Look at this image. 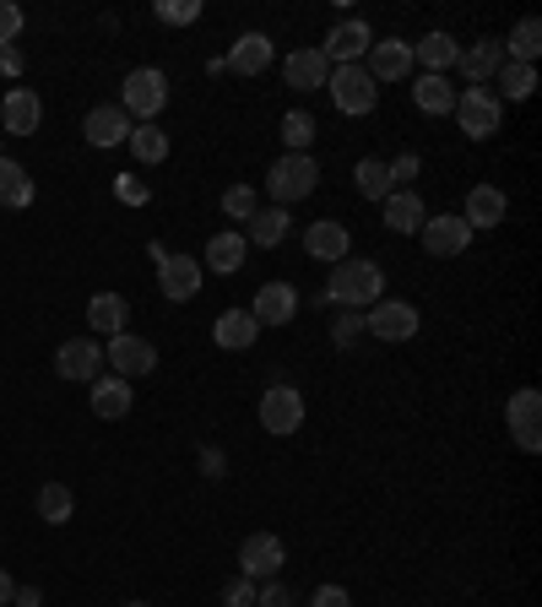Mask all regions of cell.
I'll use <instances>...</instances> for the list:
<instances>
[{
  "label": "cell",
  "instance_id": "cell-1",
  "mask_svg": "<svg viewBox=\"0 0 542 607\" xmlns=\"http://www.w3.org/2000/svg\"><path fill=\"white\" fill-rule=\"evenodd\" d=\"M386 299V271L375 261H337L321 304H337V310H375Z\"/></svg>",
  "mask_w": 542,
  "mask_h": 607
},
{
  "label": "cell",
  "instance_id": "cell-2",
  "mask_svg": "<svg viewBox=\"0 0 542 607\" xmlns=\"http://www.w3.org/2000/svg\"><path fill=\"white\" fill-rule=\"evenodd\" d=\"M315 185H321V163H315L310 152H282V158H277V163L267 169V196H271V206L304 202V196H315Z\"/></svg>",
  "mask_w": 542,
  "mask_h": 607
},
{
  "label": "cell",
  "instance_id": "cell-3",
  "mask_svg": "<svg viewBox=\"0 0 542 607\" xmlns=\"http://www.w3.org/2000/svg\"><path fill=\"white\" fill-rule=\"evenodd\" d=\"M120 109H126L131 120H141V126H158V115L169 109V76L152 66L131 71V76L120 82Z\"/></svg>",
  "mask_w": 542,
  "mask_h": 607
},
{
  "label": "cell",
  "instance_id": "cell-4",
  "mask_svg": "<svg viewBox=\"0 0 542 607\" xmlns=\"http://www.w3.org/2000/svg\"><path fill=\"white\" fill-rule=\"evenodd\" d=\"M326 93H332L337 115H369V109L380 104V87L369 82V71L364 66H337L326 76Z\"/></svg>",
  "mask_w": 542,
  "mask_h": 607
},
{
  "label": "cell",
  "instance_id": "cell-5",
  "mask_svg": "<svg viewBox=\"0 0 542 607\" xmlns=\"http://www.w3.org/2000/svg\"><path fill=\"white\" fill-rule=\"evenodd\" d=\"M418 326H423V315H418V304H406V299H380L375 310H364V332L380 342H412Z\"/></svg>",
  "mask_w": 542,
  "mask_h": 607
},
{
  "label": "cell",
  "instance_id": "cell-6",
  "mask_svg": "<svg viewBox=\"0 0 542 607\" xmlns=\"http://www.w3.org/2000/svg\"><path fill=\"white\" fill-rule=\"evenodd\" d=\"M261 429L277 434V440L299 434V429H304V391L288 386V380H277L267 397H261Z\"/></svg>",
  "mask_w": 542,
  "mask_h": 607
},
{
  "label": "cell",
  "instance_id": "cell-7",
  "mask_svg": "<svg viewBox=\"0 0 542 607\" xmlns=\"http://www.w3.org/2000/svg\"><path fill=\"white\" fill-rule=\"evenodd\" d=\"M456 120H462L467 141H488L499 131V120H505V104L488 87H467V93H456Z\"/></svg>",
  "mask_w": 542,
  "mask_h": 607
},
{
  "label": "cell",
  "instance_id": "cell-8",
  "mask_svg": "<svg viewBox=\"0 0 542 607\" xmlns=\"http://www.w3.org/2000/svg\"><path fill=\"white\" fill-rule=\"evenodd\" d=\"M423 250L434 256V261H456V256H467V245H473V228L462 223V212H440V217H423Z\"/></svg>",
  "mask_w": 542,
  "mask_h": 607
},
{
  "label": "cell",
  "instance_id": "cell-9",
  "mask_svg": "<svg viewBox=\"0 0 542 607\" xmlns=\"http://www.w3.org/2000/svg\"><path fill=\"white\" fill-rule=\"evenodd\" d=\"M288 564V548H282V538L277 532H256V538L239 542V575L245 581H277V570Z\"/></svg>",
  "mask_w": 542,
  "mask_h": 607
},
{
  "label": "cell",
  "instance_id": "cell-10",
  "mask_svg": "<svg viewBox=\"0 0 542 607\" xmlns=\"http://www.w3.org/2000/svg\"><path fill=\"white\" fill-rule=\"evenodd\" d=\"M505 423H510V434H516V445L527 451V456H538L542 451V391H516L510 402H505Z\"/></svg>",
  "mask_w": 542,
  "mask_h": 607
},
{
  "label": "cell",
  "instance_id": "cell-11",
  "mask_svg": "<svg viewBox=\"0 0 542 607\" xmlns=\"http://www.w3.org/2000/svg\"><path fill=\"white\" fill-rule=\"evenodd\" d=\"M104 358L115 364V375H120V380H141V375H152V369H158V347H152L147 337H136V332L109 337Z\"/></svg>",
  "mask_w": 542,
  "mask_h": 607
},
{
  "label": "cell",
  "instance_id": "cell-12",
  "mask_svg": "<svg viewBox=\"0 0 542 607\" xmlns=\"http://www.w3.org/2000/svg\"><path fill=\"white\" fill-rule=\"evenodd\" d=\"M98 369H104V347L93 337H71L55 347V375L61 380H82V386H93L98 380Z\"/></svg>",
  "mask_w": 542,
  "mask_h": 607
},
{
  "label": "cell",
  "instance_id": "cell-13",
  "mask_svg": "<svg viewBox=\"0 0 542 607\" xmlns=\"http://www.w3.org/2000/svg\"><path fill=\"white\" fill-rule=\"evenodd\" d=\"M369 44H375V33H369V22H358V17H347L337 22L332 33H326V44H321V55H326V66L337 61V66H358L364 55H369Z\"/></svg>",
  "mask_w": 542,
  "mask_h": 607
},
{
  "label": "cell",
  "instance_id": "cell-14",
  "mask_svg": "<svg viewBox=\"0 0 542 607\" xmlns=\"http://www.w3.org/2000/svg\"><path fill=\"white\" fill-rule=\"evenodd\" d=\"M158 288L169 304H191L202 293V261L196 256H163L158 261Z\"/></svg>",
  "mask_w": 542,
  "mask_h": 607
},
{
  "label": "cell",
  "instance_id": "cell-15",
  "mask_svg": "<svg viewBox=\"0 0 542 607\" xmlns=\"http://www.w3.org/2000/svg\"><path fill=\"white\" fill-rule=\"evenodd\" d=\"M44 126V104L33 87H11L0 104V136H33Z\"/></svg>",
  "mask_w": 542,
  "mask_h": 607
},
{
  "label": "cell",
  "instance_id": "cell-16",
  "mask_svg": "<svg viewBox=\"0 0 542 607\" xmlns=\"http://www.w3.org/2000/svg\"><path fill=\"white\" fill-rule=\"evenodd\" d=\"M505 217H510V196H505L499 185H473V191H467L462 223H467L473 234H483V228H499Z\"/></svg>",
  "mask_w": 542,
  "mask_h": 607
},
{
  "label": "cell",
  "instance_id": "cell-17",
  "mask_svg": "<svg viewBox=\"0 0 542 607\" xmlns=\"http://www.w3.org/2000/svg\"><path fill=\"white\" fill-rule=\"evenodd\" d=\"M304 250H310V261H347V250H353V234H347V223L337 217H321V223H310L304 228Z\"/></svg>",
  "mask_w": 542,
  "mask_h": 607
},
{
  "label": "cell",
  "instance_id": "cell-18",
  "mask_svg": "<svg viewBox=\"0 0 542 607\" xmlns=\"http://www.w3.org/2000/svg\"><path fill=\"white\" fill-rule=\"evenodd\" d=\"M250 315H256V326H288L299 315V288L293 282H267L250 299Z\"/></svg>",
  "mask_w": 542,
  "mask_h": 607
},
{
  "label": "cell",
  "instance_id": "cell-19",
  "mask_svg": "<svg viewBox=\"0 0 542 607\" xmlns=\"http://www.w3.org/2000/svg\"><path fill=\"white\" fill-rule=\"evenodd\" d=\"M369 82L380 87V82H402L412 76V44L406 39H380V44H369Z\"/></svg>",
  "mask_w": 542,
  "mask_h": 607
},
{
  "label": "cell",
  "instance_id": "cell-20",
  "mask_svg": "<svg viewBox=\"0 0 542 607\" xmlns=\"http://www.w3.org/2000/svg\"><path fill=\"white\" fill-rule=\"evenodd\" d=\"M136 120L120 109V104H98L87 120H82V136L93 141V147H120V141H131Z\"/></svg>",
  "mask_w": 542,
  "mask_h": 607
},
{
  "label": "cell",
  "instance_id": "cell-21",
  "mask_svg": "<svg viewBox=\"0 0 542 607\" xmlns=\"http://www.w3.org/2000/svg\"><path fill=\"white\" fill-rule=\"evenodd\" d=\"M267 66H271L267 33H239V39L228 44V55H223V71H234V76H261Z\"/></svg>",
  "mask_w": 542,
  "mask_h": 607
},
{
  "label": "cell",
  "instance_id": "cell-22",
  "mask_svg": "<svg viewBox=\"0 0 542 607\" xmlns=\"http://www.w3.org/2000/svg\"><path fill=\"white\" fill-rule=\"evenodd\" d=\"M256 337H261V326H256L250 310H223L217 326H212V342H217L223 353H245V347H256Z\"/></svg>",
  "mask_w": 542,
  "mask_h": 607
},
{
  "label": "cell",
  "instance_id": "cell-23",
  "mask_svg": "<svg viewBox=\"0 0 542 607\" xmlns=\"http://www.w3.org/2000/svg\"><path fill=\"white\" fill-rule=\"evenodd\" d=\"M126 321H131L126 293H93V299H87V326H93L98 337H120Z\"/></svg>",
  "mask_w": 542,
  "mask_h": 607
},
{
  "label": "cell",
  "instance_id": "cell-24",
  "mask_svg": "<svg viewBox=\"0 0 542 607\" xmlns=\"http://www.w3.org/2000/svg\"><path fill=\"white\" fill-rule=\"evenodd\" d=\"M282 71H288V87H293V93H321L326 76H332V66H326L321 50H293Z\"/></svg>",
  "mask_w": 542,
  "mask_h": 607
},
{
  "label": "cell",
  "instance_id": "cell-25",
  "mask_svg": "<svg viewBox=\"0 0 542 607\" xmlns=\"http://www.w3.org/2000/svg\"><path fill=\"white\" fill-rule=\"evenodd\" d=\"M131 402H136V391H131V380H120V375H98L93 380V412L98 418H126L131 412Z\"/></svg>",
  "mask_w": 542,
  "mask_h": 607
},
{
  "label": "cell",
  "instance_id": "cell-26",
  "mask_svg": "<svg viewBox=\"0 0 542 607\" xmlns=\"http://www.w3.org/2000/svg\"><path fill=\"white\" fill-rule=\"evenodd\" d=\"M423 61L429 76H445V71L462 61V44L451 39V33H423V44H412V66Z\"/></svg>",
  "mask_w": 542,
  "mask_h": 607
},
{
  "label": "cell",
  "instance_id": "cell-27",
  "mask_svg": "<svg viewBox=\"0 0 542 607\" xmlns=\"http://www.w3.org/2000/svg\"><path fill=\"white\" fill-rule=\"evenodd\" d=\"M245 256H250L245 234H212L206 239V271H217V277H234L245 267Z\"/></svg>",
  "mask_w": 542,
  "mask_h": 607
},
{
  "label": "cell",
  "instance_id": "cell-28",
  "mask_svg": "<svg viewBox=\"0 0 542 607\" xmlns=\"http://www.w3.org/2000/svg\"><path fill=\"white\" fill-rule=\"evenodd\" d=\"M412 104H418L423 115H456V87H451L445 76H429V71H423V76L412 82Z\"/></svg>",
  "mask_w": 542,
  "mask_h": 607
},
{
  "label": "cell",
  "instance_id": "cell-29",
  "mask_svg": "<svg viewBox=\"0 0 542 607\" xmlns=\"http://www.w3.org/2000/svg\"><path fill=\"white\" fill-rule=\"evenodd\" d=\"M380 206H386V228H391V234H418L423 217H429V212H423V196H412V191H391Z\"/></svg>",
  "mask_w": 542,
  "mask_h": 607
},
{
  "label": "cell",
  "instance_id": "cell-30",
  "mask_svg": "<svg viewBox=\"0 0 542 607\" xmlns=\"http://www.w3.org/2000/svg\"><path fill=\"white\" fill-rule=\"evenodd\" d=\"M33 174L17 163V158H0V206H11V212H22V206H33Z\"/></svg>",
  "mask_w": 542,
  "mask_h": 607
},
{
  "label": "cell",
  "instance_id": "cell-31",
  "mask_svg": "<svg viewBox=\"0 0 542 607\" xmlns=\"http://www.w3.org/2000/svg\"><path fill=\"white\" fill-rule=\"evenodd\" d=\"M456 66L467 71V82H473V87H483L494 71L505 66V44H499V39H483V44H473V50H462V61H456Z\"/></svg>",
  "mask_w": 542,
  "mask_h": 607
},
{
  "label": "cell",
  "instance_id": "cell-32",
  "mask_svg": "<svg viewBox=\"0 0 542 607\" xmlns=\"http://www.w3.org/2000/svg\"><path fill=\"white\" fill-rule=\"evenodd\" d=\"M538 55H542V22L538 17H521V22L510 28L505 61H516V66H538Z\"/></svg>",
  "mask_w": 542,
  "mask_h": 607
},
{
  "label": "cell",
  "instance_id": "cell-33",
  "mask_svg": "<svg viewBox=\"0 0 542 607\" xmlns=\"http://www.w3.org/2000/svg\"><path fill=\"white\" fill-rule=\"evenodd\" d=\"M288 206H261L256 217H250V239L245 245H261V250H277L282 239H288Z\"/></svg>",
  "mask_w": 542,
  "mask_h": 607
},
{
  "label": "cell",
  "instance_id": "cell-34",
  "mask_svg": "<svg viewBox=\"0 0 542 607\" xmlns=\"http://www.w3.org/2000/svg\"><path fill=\"white\" fill-rule=\"evenodd\" d=\"M33 505H39V521L44 527H66L71 516H76V494H71L66 483H44Z\"/></svg>",
  "mask_w": 542,
  "mask_h": 607
},
{
  "label": "cell",
  "instance_id": "cell-35",
  "mask_svg": "<svg viewBox=\"0 0 542 607\" xmlns=\"http://www.w3.org/2000/svg\"><path fill=\"white\" fill-rule=\"evenodd\" d=\"M494 82H499V104L510 98V104H521V98H532V87H538V66H516V61H505V66L494 71Z\"/></svg>",
  "mask_w": 542,
  "mask_h": 607
},
{
  "label": "cell",
  "instance_id": "cell-36",
  "mask_svg": "<svg viewBox=\"0 0 542 607\" xmlns=\"http://www.w3.org/2000/svg\"><path fill=\"white\" fill-rule=\"evenodd\" d=\"M353 185H358V196L364 202H386L397 185H391V169L380 163V158H364L358 169H353Z\"/></svg>",
  "mask_w": 542,
  "mask_h": 607
},
{
  "label": "cell",
  "instance_id": "cell-37",
  "mask_svg": "<svg viewBox=\"0 0 542 607\" xmlns=\"http://www.w3.org/2000/svg\"><path fill=\"white\" fill-rule=\"evenodd\" d=\"M131 152H136V163H163L169 158V131H158V126H136L131 131Z\"/></svg>",
  "mask_w": 542,
  "mask_h": 607
},
{
  "label": "cell",
  "instance_id": "cell-38",
  "mask_svg": "<svg viewBox=\"0 0 542 607\" xmlns=\"http://www.w3.org/2000/svg\"><path fill=\"white\" fill-rule=\"evenodd\" d=\"M310 141H315V115L293 109V115L282 120V147H288V152H310Z\"/></svg>",
  "mask_w": 542,
  "mask_h": 607
},
{
  "label": "cell",
  "instance_id": "cell-39",
  "mask_svg": "<svg viewBox=\"0 0 542 607\" xmlns=\"http://www.w3.org/2000/svg\"><path fill=\"white\" fill-rule=\"evenodd\" d=\"M152 11H158V22H169V28H191V22L202 17V0H158Z\"/></svg>",
  "mask_w": 542,
  "mask_h": 607
},
{
  "label": "cell",
  "instance_id": "cell-40",
  "mask_svg": "<svg viewBox=\"0 0 542 607\" xmlns=\"http://www.w3.org/2000/svg\"><path fill=\"white\" fill-rule=\"evenodd\" d=\"M223 212H228V217H239V223H250V217L261 212V202H256V191H250V185H228V191H223Z\"/></svg>",
  "mask_w": 542,
  "mask_h": 607
},
{
  "label": "cell",
  "instance_id": "cell-41",
  "mask_svg": "<svg viewBox=\"0 0 542 607\" xmlns=\"http://www.w3.org/2000/svg\"><path fill=\"white\" fill-rule=\"evenodd\" d=\"M358 337H364V310H337V321H332V342H337V347H353Z\"/></svg>",
  "mask_w": 542,
  "mask_h": 607
},
{
  "label": "cell",
  "instance_id": "cell-42",
  "mask_svg": "<svg viewBox=\"0 0 542 607\" xmlns=\"http://www.w3.org/2000/svg\"><path fill=\"white\" fill-rule=\"evenodd\" d=\"M115 196H120L126 206H147V202H152L147 180H136V174H120V180H115Z\"/></svg>",
  "mask_w": 542,
  "mask_h": 607
},
{
  "label": "cell",
  "instance_id": "cell-43",
  "mask_svg": "<svg viewBox=\"0 0 542 607\" xmlns=\"http://www.w3.org/2000/svg\"><path fill=\"white\" fill-rule=\"evenodd\" d=\"M22 22H28V17H22V6H11V0H0V50H6V44H17V33H22Z\"/></svg>",
  "mask_w": 542,
  "mask_h": 607
},
{
  "label": "cell",
  "instance_id": "cell-44",
  "mask_svg": "<svg viewBox=\"0 0 542 607\" xmlns=\"http://www.w3.org/2000/svg\"><path fill=\"white\" fill-rule=\"evenodd\" d=\"M386 169H391V185H397V191H406V185L418 180L423 158H418V152H402V158H397V163H386Z\"/></svg>",
  "mask_w": 542,
  "mask_h": 607
},
{
  "label": "cell",
  "instance_id": "cell-45",
  "mask_svg": "<svg viewBox=\"0 0 542 607\" xmlns=\"http://www.w3.org/2000/svg\"><path fill=\"white\" fill-rule=\"evenodd\" d=\"M223 607H256V581H245V575L228 581L223 586Z\"/></svg>",
  "mask_w": 542,
  "mask_h": 607
},
{
  "label": "cell",
  "instance_id": "cell-46",
  "mask_svg": "<svg viewBox=\"0 0 542 607\" xmlns=\"http://www.w3.org/2000/svg\"><path fill=\"white\" fill-rule=\"evenodd\" d=\"M256 607H299V603H293V592L282 581H267V586H256Z\"/></svg>",
  "mask_w": 542,
  "mask_h": 607
},
{
  "label": "cell",
  "instance_id": "cell-47",
  "mask_svg": "<svg viewBox=\"0 0 542 607\" xmlns=\"http://www.w3.org/2000/svg\"><path fill=\"white\" fill-rule=\"evenodd\" d=\"M310 607H353V597H347L342 586H321V592L310 597Z\"/></svg>",
  "mask_w": 542,
  "mask_h": 607
},
{
  "label": "cell",
  "instance_id": "cell-48",
  "mask_svg": "<svg viewBox=\"0 0 542 607\" xmlns=\"http://www.w3.org/2000/svg\"><path fill=\"white\" fill-rule=\"evenodd\" d=\"M202 473L212 477V483H217V477L228 473V456H223V451H217V445H212V451H202Z\"/></svg>",
  "mask_w": 542,
  "mask_h": 607
},
{
  "label": "cell",
  "instance_id": "cell-49",
  "mask_svg": "<svg viewBox=\"0 0 542 607\" xmlns=\"http://www.w3.org/2000/svg\"><path fill=\"white\" fill-rule=\"evenodd\" d=\"M11 607H44V592H39V586H17V592H11Z\"/></svg>",
  "mask_w": 542,
  "mask_h": 607
},
{
  "label": "cell",
  "instance_id": "cell-50",
  "mask_svg": "<svg viewBox=\"0 0 542 607\" xmlns=\"http://www.w3.org/2000/svg\"><path fill=\"white\" fill-rule=\"evenodd\" d=\"M11 592H17V581H11L6 564H0V607H11Z\"/></svg>",
  "mask_w": 542,
  "mask_h": 607
},
{
  "label": "cell",
  "instance_id": "cell-51",
  "mask_svg": "<svg viewBox=\"0 0 542 607\" xmlns=\"http://www.w3.org/2000/svg\"><path fill=\"white\" fill-rule=\"evenodd\" d=\"M126 607H147V603H126Z\"/></svg>",
  "mask_w": 542,
  "mask_h": 607
}]
</instances>
